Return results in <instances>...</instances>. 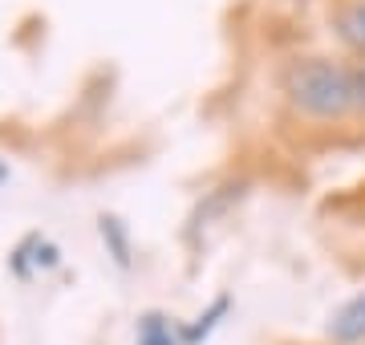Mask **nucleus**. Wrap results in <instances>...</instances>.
<instances>
[{
    "label": "nucleus",
    "instance_id": "nucleus-1",
    "mask_svg": "<svg viewBox=\"0 0 365 345\" xmlns=\"http://www.w3.org/2000/svg\"><path fill=\"white\" fill-rule=\"evenodd\" d=\"M292 110L317 122H337L365 110V66H341L329 57H300L284 69Z\"/></svg>",
    "mask_w": 365,
    "mask_h": 345
},
{
    "label": "nucleus",
    "instance_id": "nucleus-2",
    "mask_svg": "<svg viewBox=\"0 0 365 345\" xmlns=\"http://www.w3.org/2000/svg\"><path fill=\"white\" fill-rule=\"evenodd\" d=\"M329 341H337V345H365V292L349 297V301L329 317Z\"/></svg>",
    "mask_w": 365,
    "mask_h": 345
},
{
    "label": "nucleus",
    "instance_id": "nucleus-3",
    "mask_svg": "<svg viewBox=\"0 0 365 345\" xmlns=\"http://www.w3.org/2000/svg\"><path fill=\"white\" fill-rule=\"evenodd\" d=\"M333 29H337V41L345 49L365 57V0H353L345 4L337 16H333Z\"/></svg>",
    "mask_w": 365,
    "mask_h": 345
},
{
    "label": "nucleus",
    "instance_id": "nucleus-4",
    "mask_svg": "<svg viewBox=\"0 0 365 345\" xmlns=\"http://www.w3.org/2000/svg\"><path fill=\"white\" fill-rule=\"evenodd\" d=\"M98 236H102L106 252L114 256V264H118V268H130V264H134L130 232H126V224H122L118 215H102V220H98Z\"/></svg>",
    "mask_w": 365,
    "mask_h": 345
},
{
    "label": "nucleus",
    "instance_id": "nucleus-5",
    "mask_svg": "<svg viewBox=\"0 0 365 345\" xmlns=\"http://www.w3.org/2000/svg\"><path fill=\"white\" fill-rule=\"evenodd\" d=\"M227 313H232V297H215L207 313H199V317L191 321V325H182V329H179L182 345H199V341H207L211 333H215V325H220V321L227 317Z\"/></svg>",
    "mask_w": 365,
    "mask_h": 345
},
{
    "label": "nucleus",
    "instance_id": "nucleus-6",
    "mask_svg": "<svg viewBox=\"0 0 365 345\" xmlns=\"http://www.w3.org/2000/svg\"><path fill=\"white\" fill-rule=\"evenodd\" d=\"M138 345H182V337L163 313H146L138 321Z\"/></svg>",
    "mask_w": 365,
    "mask_h": 345
},
{
    "label": "nucleus",
    "instance_id": "nucleus-7",
    "mask_svg": "<svg viewBox=\"0 0 365 345\" xmlns=\"http://www.w3.org/2000/svg\"><path fill=\"white\" fill-rule=\"evenodd\" d=\"M4 179H9V167H4V163H0V183H4Z\"/></svg>",
    "mask_w": 365,
    "mask_h": 345
}]
</instances>
